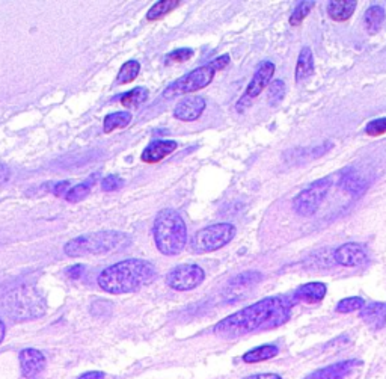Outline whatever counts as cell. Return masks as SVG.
<instances>
[{
	"label": "cell",
	"mask_w": 386,
	"mask_h": 379,
	"mask_svg": "<svg viewBox=\"0 0 386 379\" xmlns=\"http://www.w3.org/2000/svg\"><path fill=\"white\" fill-rule=\"evenodd\" d=\"M293 296H270L231 314L215 326V334L222 338H236L257 330H270L286 324L294 305Z\"/></svg>",
	"instance_id": "cell-1"
},
{
	"label": "cell",
	"mask_w": 386,
	"mask_h": 379,
	"mask_svg": "<svg viewBox=\"0 0 386 379\" xmlns=\"http://www.w3.org/2000/svg\"><path fill=\"white\" fill-rule=\"evenodd\" d=\"M156 267L147 260L130 258L106 267L98 275V286L107 293L124 295L148 286L156 278Z\"/></svg>",
	"instance_id": "cell-2"
},
{
	"label": "cell",
	"mask_w": 386,
	"mask_h": 379,
	"mask_svg": "<svg viewBox=\"0 0 386 379\" xmlns=\"http://www.w3.org/2000/svg\"><path fill=\"white\" fill-rule=\"evenodd\" d=\"M152 234L159 251L168 257L178 255L187 244V227L180 213L172 208H164L157 213Z\"/></svg>",
	"instance_id": "cell-3"
},
{
	"label": "cell",
	"mask_w": 386,
	"mask_h": 379,
	"mask_svg": "<svg viewBox=\"0 0 386 379\" xmlns=\"http://www.w3.org/2000/svg\"><path fill=\"white\" fill-rule=\"evenodd\" d=\"M130 236L123 232L105 230L71 239L64 246V253L68 257H86V255H105L117 251L121 246L127 245Z\"/></svg>",
	"instance_id": "cell-4"
},
{
	"label": "cell",
	"mask_w": 386,
	"mask_h": 379,
	"mask_svg": "<svg viewBox=\"0 0 386 379\" xmlns=\"http://www.w3.org/2000/svg\"><path fill=\"white\" fill-rule=\"evenodd\" d=\"M229 61H231L229 55H222V56L216 58L215 61H211L210 64L195 68L193 72L180 77L177 82H174L169 88H166V91L161 97L171 98L175 95L199 91V89L208 86L213 82V79H215L216 73L220 72V69H223L225 67H228Z\"/></svg>",
	"instance_id": "cell-5"
},
{
	"label": "cell",
	"mask_w": 386,
	"mask_h": 379,
	"mask_svg": "<svg viewBox=\"0 0 386 379\" xmlns=\"http://www.w3.org/2000/svg\"><path fill=\"white\" fill-rule=\"evenodd\" d=\"M5 310L15 321H27V319L43 316L46 312V304L44 299L34 288L20 287L8 295Z\"/></svg>",
	"instance_id": "cell-6"
},
{
	"label": "cell",
	"mask_w": 386,
	"mask_h": 379,
	"mask_svg": "<svg viewBox=\"0 0 386 379\" xmlns=\"http://www.w3.org/2000/svg\"><path fill=\"white\" fill-rule=\"evenodd\" d=\"M236 236V227L232 224H215L202 228L192 239V249L195 253H211L228 245Z\"/></svg>",
	"instance_id": "cell-7"
},
{
	"label": "cell",
	"mask_w": 386,
	"mask_h": 379,
	"mask_svg": "<svg viewBox=\"0 0 386 379\" xmlns=\"http://www.w3.org/2000/svg\"><path fill=\"white\" fill-rule=\"evenodd\" d=\"M331 187V178H323L316 183L305 187L293 199V208L299 216L310 218L314 213H317L323 199L326 198Z\"/></svg>",
	"instance_id": "cell-8"
},
{
	"label": "cell",
	"mask_w": 386,
	"mask_h": 379,
	"mask_svg": "<svg viewBox=\"0 0 386 379\" xmlns=\"http://www.w3.org/2000/svg\"><path fill=\"white\" fill-rule=\"evenodd\" d=\"M275 74V64L270 61H264L257 68V72L253 73V77L246 88V91L243 93L240 100L236 105V109L239 112L246 111V109L255 102L257 97L272 84V77Z\"/></svg>",
	"instance_id": "cell-9"
},
{
	"label": "cell",
	"mask_w": 386,
	"mask_h": 379,
	"mask_svg": "<svg viewBox=\"0 0 386 379\" xmlns=\"http://www.w3.org/2000/svg\"><path fill=\"white\" fill-rule=\"evenodd\" d=\"M206 278L204 269L198 265H181L166 275V284L178 292H189L197 288Z\"/></svg>",
	"instance_id": "cell-10"
},
{
	"label": "cell",
	"mask_w": 386,
	"mask_h": 379,
	"mask_svg": "<svg viewBox=\"0 0 386 379\" xmlns=\"http://www.w3.org/2000/svg\"><path fill=\"white\" fill-rule=\"evenodd\" d=\"M335 262L344 267H361L368 262V253L365 246L357 242L341 245L333 254Z\"/></svg>",
	"instance_id": "cell-11"
},
{
	"label": "cell",
	"mask_w": 386,
	"mask_h": 379,
	"mask_svg": "<svg viewBox=\"0 0 386 379\" xmlns=\"http://www.w3.org/2000/svg\"><path fill=\"white\" fill-rule=\"evenodd\" d=\"M204 109L206 100L202 97H186L175 106L174 117L180 119V121H195V119H198L202 115V112H204Z\"/></svg>",
	"instance_id": "cell-12"
},
{
	"label": "cell",
	"mask_w": 386,
	"mask_h": 379,
	"mask_svg": "<svg viewBox=\"0 0 386 379\" xmlns=\"http://www.w3.org/2000/svg\"><path fill=\"white\" fill-rule=\"evenodd\" d=\"M20 364L22 372L27 379H34L44 371L46 357L36 349H23L20 352Z\"/></svg>",
	"instance_id": "cell-13"
},
{
	"label": "cell",
	"mask_w": 386,
	"mask_h": 379,
	"mask_svg": "<svg viewBox=\"0 0 386 379\" xmlns=\"http://www.w3.org/2000/svg\"><path fill=\"white\" fill-rule=\"evenodd\" d=\"M328 293V287L324 283H308L300 286L296 292L293 293V299L296 302H305V304H317L323 301V298Z\"/></svg>",
	"instance_id": "cell-14"
},
{
	"label": "cell",
	"mask_w": 386,
	"mask_h": 379,
	"mask_svg": "<svg viewBox=\"0 0 386 379\" xmlns=\"http://www.w3.org/2000/svg\"><path fill=\"white\" fill-rule=\"evenodd\" d=\"M358 364H361L358 360H345L337 364L319 368V371L303 379H345V376L352 372V368Z\"/></svg>",
	"instance_id": "cell-15"
},
{
	"label": "cell",
	"mask_w": 386,
	"mask_h": 379,
	"mask_svg": "<svg viewBox=\"0 0 386 379\" xmlns=\"http://www.w3.org/2000/svg\"><path fill=\"white\" fill-rule=\"evenodd\" d=\"M177 142L174 141H156L149 144L144 153H142L140 159L142 162L145 164H157L160 161H164L165 157H168L171 153H174L177 149Z\"/></svg>",
	"instance_id": "cell-16"
},
{
	"label": "cell",
	"mask_w": 386,
	"mask_h": 379,
	"mask_svg": "<svg viewBox=\"0 0 386 379\" xmlns=\"http://www.w3.org/2000/svg\"><path fill=\"white\" fill-rule=\"evenodd\" d=\"M361 319L367 324L371 330H382L386 325V304L385 302H371L365 305L361 310Z\"/></svg>",
	"instance_id": "cell-17"
},
{
	"label": "cell",
	"mask_w": 386,
	"mask_h": 379,
	"mask_svg": "<svg viewBox=\"0 0 386 379\" xmlns=\"http://www.w3.org/2000/svg\"><path fill=\"white\" fill-rule=\"evenodd\" d=\"M260 280V272H245L241 275H237L234 280L229 281L225 295L228 296V299H237L243 295V292H246L248 288H251L253 284H257Z\"/></svg>",
	"instance_id": "cell-18"
},
{
	"label": "cell",
	"mask_w": 386,
	"mask_h": 379,
	"mask_svg": "<svg viewBox=\"0 0 386 379\" xmlns=\"http://www.w3.org/2000/svg\"><path fill=\"white\" fill-rule=\"evenodd\" d=\"M357 6L358 4L353 0H332L328 4V14L333 22H347Z\"/></svg>",
	"instance_id": "cell-19"
},
{
	"label": "cell",
	"mask_w": 386,
	"mask_h": 379,
	"mask_svg": "<svg viewBox=\"0 0 386 379\" xmlns=\"http://www.w3.org/2000/svg\"><path fill=\"white\" fill-rule=\"evenodd\" d=\"M314 55L312 50L310 47H303L299 53L298 58V64H296V73H294V77H296V82L300 84L303 81H307L312 74H314Z\"/></svg>",
	"instance_id": "cell-20"
},
{
	"label": "cell",
	"mask_w": 386,
	"mask_h": 379,
	"mask_svg": "<svg viewBox=\"0 0 386 379\" xmlns=\"http://www.w3.org/2000/svg\"><path fill=\"white\" fill-rule=\"evenodd\" d=\"M383 20H385V9L379 5L370 6L364 14V25H365V29H367V32L370 35L378 34L383 25Z\"/></svg>",
	"instance_id": "cell-21"
},
{
	"label": "cell",
	"mask_w": 386,
	"mask_h": 379,
	"mask_svg": "<svg viewBox=\"0 0 386 379\" xmlns=\"http://www.w3.org/2000/svg\"><path fill=\"white\" fill-rule=\"evenodd\" d=\"M279 354V349L275 345H262L258 346L255 349H252V351L246 352L243 355V361L245 363H260V361H266L270 360V358L277 357Z\"/></svg>",
	"instance_id": "cell-22"
},
{
	"label": "cell",
	"mask_w": 386,
	"mask_h": 379,
	"mask_svg": "<svg viewBox=\"0 0 386 379\" xmlns=\"http://www.w3.org/2000/svg\"><path fill=\"white\" fill-rule=\"evenodd\" d=\"M98 177V174H94L91 178H88V180H85L84 183H80L74 187H71L69 191L67 192L65 195V199L68 203H79V201H82V199H85L89 192H91V189H93L94 183H95V178Z\"/></svg>",
	"instance_id": "cell-23"
},
{
	"label": "cell",
	"mask_w": 386,
	"mask_h": 379,
	"mask_svg": "<svg viewBox=\"0 0 386 379\" xmlns=\"http://www.w3.org/2000/svg\"><path fill=\"white\" fill-rule=\"evenodd\" d=\"M131 121V114L130 112H114L109 114L105 121H103V132L105 133H112L117 128H124L130 124Z\"/></svg>",
	"instance_id": "cell-24"
},
{
	"label": "cell",
	"mask_w": 386,
	"mask_h": 379,
	"mask_svg": "<svg viewBox=\"0 0 386 379\" xmlns=\"http://www.w3.org/2000/svg\"><path fill=\"white\" fill-rule=\"evenodd\" d=\"M180 5L181 4L175 2V0H160V2L151 6V9L147 14V20H149V22H157V20L164 18L165 15L174 11V9L178 8Z\"/></svg>",
	"instance_id": "cell-25"
},
{
	"label": "cell",
	"mask_w": 386,
	"mask_h": 379,
	"mask_svg": "<svg viewBox=\"0 0 386 379\" xmlns=\"http://www.w3.org/2000/svg\"><path fill=\"white\" fill-rule=\"evenodd\" d=\"M148 98V89L144 86H138L135 89H131L127 94H124L121 97V105L124 107L130 109V107H136L139 105H142Z\"/></svg>",
	"instance_id": "cell-26"
},
{
	"label": "cell",
	"mask_w": 386,
	"mask_h": 379,
	"mask_svg": "<svg viewBox=\"0 0 386 379\" xmlns=\"http://www.w3.org/2000/svg\"><path fill=\"white\" fill-rule=\"evenodd\" d=\"M139 73H140V64L138 61H128L121 67L117 77V84L118 85L131 84L139 76Z\"/></svg>",
	"instance_id": "cell-27"
},
{
	"label": "cell",
	"mask_w": 386,
	"mask_h": 379,
	"mask_svg": "<svg viewBox=\"0 0 386 379\" xmlns=\"http://www.w3.org/2000/svg\"><path fill=\"white\" fill-rule=\"evenodd\" d=\"M364 307H365V301L362 298L352 296V298L341 299V301L337 304V307H335V312L345 314V313H353V312L362 310Z\"/></svg>",
	"instance_id": "cell-28"
},
{
	"label": "cell",
	"mask_w": 386,
	"mask_h": 379,
	"mask_svg": "<svg viewBox=\"0 0 386 379\" xmlns=\"http://www.w3.org/2000/svg\"><path fill=\"white\" fill-rule=\"evenodd\" d=\"M316 2H300L296 8H294L293 14L290 15V25L291 26H300L303 20L308 17V14L312 11Z\"/></svg>",
	"instance_id": "cell-29"
},
{
	"label": "cell",
	"mask_w": 386,
	"mask_h": 379,
	"mask_svg": "<svg viewBox=\"0 0 386 379\" xmlns=\"http://www.w3.org/2000/svg\"><path fill=\"white\" fill-rule=\"evenodd\" d=\"M284 97H286V84L282 81H273L269 85V103L272 106H278Z\"/></svg>",
	"instance_id": "cell-30"
},
{
	"label": "cell",
	"mask_w": 386,
	"mask_h": 379,
	"mask_svg": "<svg viewBox=\"0 0 386 379\" xmlns=\"http://www.w3.org/2000/svg\"><path fill=\"white\" fill-rule=\"evenodd\" d=\"M342 189L347 192H352V194H358L362 191V180L359 178L358 174H347L344 178H342Z\"/></svg>",
	"instance_id": "cell-31"
},
{
	"label": "cell",
	"mask_w": 386,
	"mask_h": 379,
	"mask_svg": "<svg viewBox=\"0 0 386 379\" xmlns=\"http://www.w3.org/2000/svg\"><path fill=\"white\" fill-rule=\"evenodd\" d=\"M192 56H193V50H190V48H178V50H175V52H172L166 56L165 64L171 65V64L186 62V61H189Z\"/></svg>",
	"instance_id": "cell-32"
},
{
	"label": "cell",
	"mask_w": 386,
	"mask_h": 379,
	"mask_svg": "<svg viewBox=\"0 0 386 379\" xmlns=\"http://www.w3.org/2000/svg\"><path fill=\"white\" fill-rule=\"evenodd\" d=\"M365 133L370 136H380L386 133V118L373 119L367 126H365Z\"/></svg>",
	"instance_id": "cell-33"
},
{
	"label": "cell",
	"mask_w": 386,
	"mask_h": 379,
	"mask_svg": "<svg viewBox=\"0 0 386 379\" xmlns=\"http://www.w3.org/2000/svg\"><path fill=\"white\" fill-rule=\"evenodd\" d=\"M123 186H124V180L118 175H107L103 178V182H101V187H103V191L106 192L119 191Z\"/></svg>",
	"instance_id": "cell-34"
},
{
	"label": "cell",
	"mask_w": 386,
	"mask_h": 379,
	"mask_svg": "<svg viewBox=\"0 0 386 379\" xmlns=\"http://www.w3.org/2000/svg\"><path fill=\"white\" fill-rule=\"evenodd\" d=\"M245 379H282V378L279 375H277V373H260V375L248 376Z\"/></svg>",
	"instance_id": "cell-35"
},
{
	"label": "cell",
	"mask_w": 386,
	"mask_h": 379,
	"mask_svg": "<svg viewBox=\"0 0 386 379\" xmlns=\"http://www.w3.org/2000/svg\"><path fill=\"white\" fill-rule=\"evenodd\" d=\"M82 274H84V266H80V265L68 269V275L71 278H80V275H82Z\"/></svg>",
	"instance_id": "cell-36"
},
{
	"label": "cell",
	"mask_w": 386,
	"mask_h": 379,
	"mask_svg": "<svg viewBox=\"0 0 386 379\" xmlns=\"http://www.w3.org/2000/svg\"><path fill=\"white\" fill-rule=\"evenodd\" d=\"M79 379H105V373L103 372H86Z\"/></svg>",
	"instance_id": "cell-37"
},
{
	"label": "cell",
	"mask_w": 386,
	"mask_h": 379,
	"mask_svg": "<svg viewBox=\"0 0 386 379\" xmlns=\"http://www.w3.org/2000/svg\"><path fill=\"white\" fill-rule=\"evenodd\" d=\"M69 187V182H62L55 186V194L56 195H60V194H67L65 191Z\"/></svg>",
	"instance_id": "cell-38"
},
{
	"label": "cell",
	"mask_w": 386,
	"mask_h": 379,
	"mask_svg": "<svg viewBox=\"0 0 386 379\" xmlns=\"http://www.w3.org/2000/svg\"><path fill=\"white\" fill-rule=\"evenodd\" d=\"M8 180V168L0 166V183H4Z\"/></svg>",
	"instance_id": "cell-39"
},
{
	"label": "cell",
	"mask_w": 386,
	"mask_h": 379,
	"mask_svg": "<svg viewBox=\"0 0 386 379\" xmlns=\"http://www.w3.org/2000/svg\"><path fill=\"white\" fill-rule=\"evenodd\" d=\"M5 334H6V326H5V324H4L2 319H0V343L4 342Z\"/></svg>",
	"instance_id": "cell-40"
}]
</instances>
